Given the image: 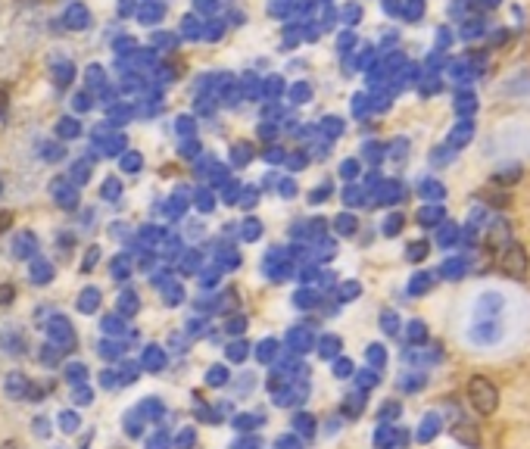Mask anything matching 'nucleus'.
<instances>
[{
  "label": "nucleus",
  "mask_w": 530,
  "mask_h": 449,
  "mask_svg": "<svg viewBox=\"0 0 530 449\" xmlns=\"http://www.w3.org/2000/svg\"><path fill=\"white\" fill-rule=\"evenodd\" d=\"M468 396H471V405H474V409H477L480 415H493V412H496L499 393H496V387L490 384V381L474 378V381L468 384Z\"/></svg>",
  "instance_id": "obj_1"
},
{
  "label": "nucleus",
  "mask_w": 530,
  "mask_h": 449,
  "mask_svg": "<svg viewBox=\"0 0 530 449\" xmlns=\"http://www.w3.org/2000/svg\"><path fill=\"white\" fill-rule=\"evenodd\" d=\"M456 437H459L462 443H468V446H477V434H474L465 421H462V424H456Z\"/></svg>",
  "instance_id": "obj_2"
},
{
  "label": "nucleus",
  "mask_w": 530,
  "mask_h": 449,
  "mask_svg": "<svg viewBox=\"0 0 530 449\" xmlns=\"http://www.w3.org/2000/svg\"><path fill=\"white\" fill-rule=\"evenodd\" d=\"M434 434H437V415L424 418V427H421V434H418V437H421V440H431Z\"/></svg>",
  "instance_id": "obj_3"
},
{
  "label": "nucleus",
  "mask_w": 530,
  "mask_h": 449,
  "mask_svg": "<svg viewBox=\"0 0 530 449\" xmlns=\"http://www.w3.org/2000/svg\"><path fill=\"white\" fill-rule=\"evenodd\" d=\"M296 424H299V431H302V434H309V431H312V418H309V415H299V418H296Z\"/></svg>",
  "instance_id": "obj_4"
},
{
  "label": "nucleus",
  "mask_w": 530,
  "mask_h": 449,
  "mask_svg": "<svg viewBox=\"0 0 530 449\" xmlns=\"http://www.w3.org/2000/svg\"><path fill=\"white\" fill-rule=\"evenodd\" d=\"M209 381H212V384H221V381H225V372H221V368H212V378H209Z\"/></svg>",
  "instance_id": "obj_5"
}]
</instances>
